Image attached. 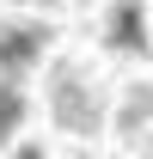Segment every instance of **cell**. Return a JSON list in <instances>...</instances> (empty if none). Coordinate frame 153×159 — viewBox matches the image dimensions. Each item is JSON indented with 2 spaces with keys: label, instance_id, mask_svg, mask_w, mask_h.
I'll return each mask as SVG.
<instances>
[{
  "label": "cell",
  "instance_id": "obj_3",
  "mask_svg": "<svg viewBox=\"0 0 153 159\" xmlns=\"http://www.w3.org/2000/svg\"><path fill=\"white\" fill-rule=\"evenodd\" d=\"M104 37H110V49H129V55H141V49H147L141 6H135V0H116V6H110V25H104Z\"/></svg>",
  "mask_w": 153,
  "mask_h": 159
},
{
  "label": "cell",
  "instance_id": "obj_2",
  "mask_svg": "<svg viewBox=\"0 0 153 159\" xmlns=\"http://www.w3.org/2000/svg\"><path fill=\"white\" fill-rule=\"evenodd\" d=\"M43 43H49L43 25H0V67H6V74L31 67V61L43 55Z\"/></svg>",
  "mask_w": 153,
  "mask_h": 159
},
{
  "label": "cell",
  "instance_id": "obj_4",
  "mask_svg": "<svg viewBox=\"0 0 153 159\" xmlns=\"http://www.w3.org/2000/svg\"><path fill=\"white\" fill-rule=\"evenodd\" d=\"M25 122V92L12 86V80H0V147H6V135Z\"/></svg>",
  "mask_w": 153,
  "mask_h": 159
},
{
  "label": "cell",
  "instance_id": "obj_1",
  "mask_svg": "<svg viewBox=\"0 0 153 159\" xmlns=\"http://www.w3.org/2000/svg\"><path fill=\"white\" fill-rule=\"evenodd\" d=\"M49 104H55L61 135H98V129H104V104L86 92V80H80L74 67H61V74H55V86H49Z\"/></svg>",
  "mask_w": 153,
  "mask_h": 159
},
{
  "label": "cell",
  "instance_id": "obj_5",
  "mask_svg": "<svg viewBox=\"0 0 153 159\" xmlns=\"http://www.w3.org/2000/svg\"><path fill=\"white\" fill-rule=\"evenodd\" d=\"M147 116H153V92L135 86V92H129V110H123V129H135V122H147Z\"/></svg>",
  "mask_w": 153,
  "mask_h": 159
}]
</instances>
